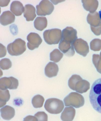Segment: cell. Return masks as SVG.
I'll list each match as a JSON object with an SVG mask.
<instances>
[{"mask_svg": "<svg viewBox=\"0 0 101 121\" xmlns=\"http://www.w3.org/2000/svg\"><path fill=\"white\" fill-rule=\"evenodd\" d=\"M77 31L73 28L67 27L62 31L59 48L66 56L71 57L75 53L73 44L77 39Z\"/></svg>", "mask_w": 101, "mask_h": 121, "instance_id": "6da1fadb", "label": "cell"}, {"mask_svg": "<svg viewBox=\"0 0 101 121\" xmlns=\"http://www.w3.org/2000/svg\"><path fill=\"white\" fill-rule=\"evenodd\" d=\"M89 97L93 108L101 113V78L97 79L93 83Z\"/></svg>", "mask_w": 101, "mask_h": 121, "instance_id": "7a4b0ae2", "label": "cell"}, {"mask_svg": "<svg viewBox=\"0 0 101 121\" xmlns=\"http://www.w3.org/2000/svg\"><path fill=\"white\" fill-rule=\"evenodd\" d=\"M68 85L70 89L81 94L86 92L90 88V84L88 81L76 74L73 75L69 78Z\"/></svg>", "mask_w": 101, "mask_h": 121, "instance_id": "3957f363", "label": "cell"}, {"mask_svg": "<svg viewBox=\"0 0 101 121\" xmlns=\"http://www.w3.org/2000/svg\"><path fill=\"white\" fill-rule=\"evenodd\" d=\"M64 107L63 101L56 98L48 99L44 105L46 110L52 114H58L61 113Z\"/></svg>", "mask_w": 101, "mask_h": 121, "instance_id": "277c9868", "label": "cell"}, {"mask_svg": "<svg viewBox=\"0 0 101 121\" xmlns=\"http://www.w3.org/2000/svg\"><path fill=\"white\" fill-rule=\"evenodd\" d=\"M25 41L21 39L18 38L12 43L9 44L7 50L9 53L12 56L20 55L25 51L26 46Z\"/></svg>", "mask_w": 101, "mask_h": 121, "instance_id": "5b68a950", "label": "cell"}, {"mask_svg": "<svg viewBox=\"0 0 101 121\" xmlns=\"http://www.w3.org/2000/svg\"><path fill=\"white\" fill-rule=\"evenodd\" d=\"M66 107L72 106L76 108H79L84 105L85 99L81 94L76 92L70 93L64 99Z\"/></svg>", "mask_w": 101, "mask_h": 121, "instance_id": "8992f818", "label": "cell"}, {"mask_svg": "<svg viewBox=\"0 0 101 121\" xmlns=\"http://www.w3.org/2000/svg\"><path fill=\"white\" fill-rule=\"evenodd\" d=\"M61 30L58 29L46 30L44 32V39L48 44H58L61 39Z\"/></svg>", "mask_w": 101, "mask_h": 121, "instance_id": "52a82bcc", "label": "cell"}, {"mask_svg": "<svg viewBox=\"0 0 101 121\" xmlns=\"http://www.w3.org/2000/svg\"><path fill=\"white\" fill-rule=\"evenodd\" d=\"M36 13L38 16H46L50 14L54 9V6L50 1L43 0L36 6Z\"/></svg>", "mask_w": 101, "mask_h": 121, "instance_id": "ba28073f", "label": "cell"}, {"mask_svg": "<svg viewBox=\"0 0 101 121\" xmlns=\"http://www.w3.org/2000/svg\"><path fill=\"white\" fill-rule=\"evenodd\" d=\"M19 85L18 81L13 77H3L0 79V90H5L7 89H16Z\"/></svg>", "mask_w": 101, "mask_h": 121, "instance_id": "9c48e42d", "label": "cell"}, {"mask_svg": "<svg viewBox=\"0 0 101 121\" xmlns=\"http://www.w3.org/2000/svg\"><path fill=\"white\" fill-rule=\"evenodd\" d=\"M73 46L77 53L84 57L86 56L89 52L88 43L82 39H77L74 43Z\"/></svg>", "mask_w": 101, "mask_h": 121, "instance_id": "30bf717a", "label": "cell"}, {"mask_svg": "<svg viewBox=\"0 0 101 121\" xmlns=\"http://www.w3.org/2000/svg\"><path fill=\"white\" fill-rule=\"evenodd\" d=\"M27 39L28 41V47L31 50L38 48L42 41L41 38L39 34L34 32L30 33L28 35Z\"/></svg>", "mask_w": 101, "mask_h": 121, "instance_id": "8fae6325", "label": "cell"}, {"mask_svg": "<svg viewBox=\"0 0 101 121\" xmlns=\"http://www.w3.org/2000/svg\"><path fill=\"white\" fill-rule=\"evenodd\" d=\"M87 21L90 25L91 29L96 28L101 26V16L97 12L89 13L87 17Z\"/></svg>", "mask_w": 101, "mask_h": 121, "instance_id": "7c38bea8", "label": "cell"}, {"mask_svg": "<svg viewBox=\"0 0 101 121\" xmlns=\"http://www.w3.org/2000/svg\"><path fill=\"white\" fill-rule=\"evenodd\" d=\"M59 71V68L57 64L50 62L46 66L45 69V73L49 78L55 77L57 75Z\"/></svg>", "mask_w": 101, "mask_h": 121, "instance_id": "4fadbf2b", "label": "cell"}, {"mask_svg": "<svg viewBox=\"0 0 101 121\" xmlns=\"http://www.w3.org/2000/svg\"><path fill=\"white\" fill-rule=\"evenodd\" d=\"M15 16L10 11L3 12L0 16V23L4 26H6L14 22Z\"/></svg>", "mask_w": 101, "mask_h": 121, "instance_id": "5bb4252c", "label": "cell"}, {"mask_svg": "<svg viewBox=\"0 0 101 121\" xmlns=\"http://www.w3.org/2000/svg\"><path fill=\"white\" fill-rule=\"evenodd\" d=\"M76 110L72 107H66L61 113V118L63 121H72L76 115Z\"/></svg>", "mask_w": 101, "mask_h": 121, "instance_id": "9a60e30c", "label": "cell"}, {"mask_svg": "<svg viewBox=\"0 0 101 121\" xmlns=\"http://www.w3.org/2000/svg\"><path fill=\"white\" fill-rule=\"evenodd\" d=\"M36 9L34 6L31 4L25 5L24 12V16L28 21H32L36 16Z\"/></svg>", "mask_w": 101, "mask_h": 121, "instance_id": "2e32d148", "label": "cell"}, {"mask_svg": "<svg viewBox=\"0 0 101 121\" xmlns=\"http://www.w3.org/2000/svg\"><path fill=\"white\" fill-rule=\"evenodd\" d=\"M1 115L4 119L9 120L12 119L15 114L14 108L8 105H6L0 109Z\"/></svg>", "mask_w": 101, "mask_h": 121, "instance_id": "e0dca14e", "label": "cell"}, {"mask_svg": "<svg viewBox=\"0 0 101 121\" xmlns=\"http://www.w3.org/2000/svg\"><path fill=\"white\" fill-rule=\"evenodd\" d=\"M10 10L16 16H20L24 12V8L23 4L21 2L19 1H15L11 3Z\"/></svg>", "mask_w": 101, "mask_h": 121, "instance_id": "ac0fdd59", "label": "cell"}, {"mask_svg": "<svg viewBox=\"0 0 101 121\" xmlns=\"http://www.w3.org/2000/svg\"><path fill=\"white\" fill-rule=\"evenodd\" d=\"M83 6L84 9L86 10L89 11L90 13H93L98 8L99 3L97 0H82Z\"/></svg>", "mask_w": 101, "mask_h": 121, "instance_id": "d6986e66", "label": "cell"}, {"mask_svg": "<svg viewBox=\"0 0 101 121\" xmlns=\"http://www.w3.org/2000/svg\"><path fill=\"white\" fill-rule=\"evenodd\" d=\"M34 24L35 27L36 29L42 31L47 27L48 24L47 19L45 17H37Z\"/></svg>", "mask_w": 101, "mask_h": 121, "instance_id": "ffe728a7", "label": "cell"}, {"mask_svg": "<svg viewBox=\"0 0 101 121\" xmlns=\"http://www.w3.org/2000/svg\"><path fill=\"white\" fill-rule=\"evenodd\" d=\"M44 99L41 95H38L33 98L32 103L34 108H37L42 107L43 105Z\"/></svg>", "mask_w": 101, "mask_h": 121, "instance_id": "44dd1931", "label": "cell"}, {"mask_svg": "<svg viewBox=\"0 0 101 121\" xmlns=\"http://www.w3.org/2000/svg\"><path fill=\"white\" fill-rule=\"evenodd\" d=\"M63 56L62 53L58 49H56L50 53V60L55 63H57L60 61Z\"/></svg>", "mask_w": 101, "mask_h": 121, "instance_id": "7402d4cb", "label": "cell"}, {"mask_svg": "<svg viewBox=\"0 0 101 121\" xmlns=\"http://www.w3.org/2000/svg\"><path fill=\"white\" fill-rule=\"evenodd\" d=\"M10 95L8 90H0V108L5 105L9 100Z\"/></svg>", "mask_w": 101, "mask_h": 121, "instance_id": "603a6c76", "label": "cell"}, {"mask_svg": "<svg viewBox=\"0 0 101 121\" xmlns=\"http://www.w3.org/2000/svg\"><path fill=\"white\" fill-rule=\"evenodd\" d=\"M92 61L97 71L101 74V52L100 55L95 54L93 55Z\"/></svg>", "mask_w": 101, "mask_h": 121, "instance_id": "cb8c5ba5", "label": "cell"}, {"mask_svg": "<svg viewBox=\"0 0 101 121\" xmlns=\"http://www.w3.org/2000/svg\"><path fill=\"white\" fill-rule=\"evenodd\" d=\"M91 50L94 51H98L101 50V40L95 39L93 40L90 43Z\"/></svg>", "mask_w": 101, "mask_h": 121, "instance_id": "d4e9b609", "label": "cell"}, {"mask_svg": "<svg viewBox=\"0 0 101 121\" xmlns=\"http://www.w3.org/2000/svg\"><path fill=\"white\" fill-rule=\"evenodd\" d=\"M0 67L3 70H8L12 67V63L8 58H4L0 60Z\"/></svg>", "mask_w": 101, "mask_h": 121, "instance_id": "484cf974", "label": "cell"}, {"mask_svg": "<svg viewBox=\"0 0 101 121\" xmlns=\"http://www.w3.org/2000/svg\"><path fill=\"white\" fill-rule=\"evenodd\" d=\"M38 121H48V116L46 113L44 112H37L35 115Z\"/></svg>", "mask_w": 101, "mask_h": 121, "instance_id": "4316f807", "label": "cell"}, {"mask_svg": "<svg viewBox=\"0 0 101 121\" xmlns=\"http://www.w3.org/2000/svg\"><path fill=\"white\" fill-rule=\"evenodd\" d=\"M6 53V50L5 47L0 43V58L5 56Z\"/></svg>", "mask_w": 101, "mask_h": 121, "instance_id": "83f0119b", "label": "cell"}, {"mask_svg": "<svg viewBox=\"0 0 101 121\" xmlns=\"http://www.w3.org/2000/svg\"><path fill=\"white\" fill-rule=\"evenodd\" d=\"M23 121H38V120L36 117L29 115L24 118Z\"/></svg>", "mask_w": 101, "mask_h": 121, "instance_id": "f1b7e54d", "label": "cell"}, {"mask_svg": "<svg viewBox=\"0 0 101 121\" xmlns=\"http://www.w3.org/2000/svg\"><path fill=\"white\" fill-rule=\"evenodd\" d=\"M10 1V0H0V6L1 7L7 6Z\"/></svg>", "mask_w": 101, "mask_h": 121, "instance_id": "f546056e", "label": "cell"}]
</instances>
